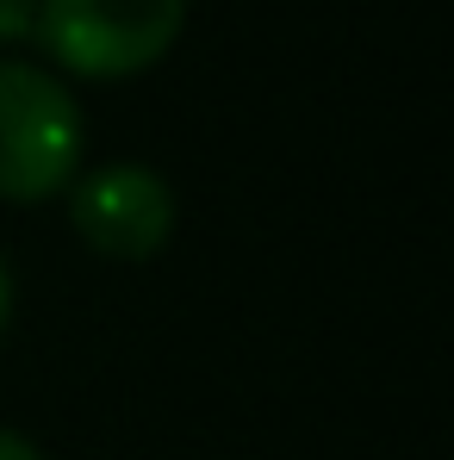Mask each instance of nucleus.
<instances>
[{
    "label": "nucleus",
    "instance_id": "f257e3e1",
    "mask_svg": "<svg viewBox=\"0 0 454 460\" xmlns=\"http://www.w3.org/2000/svg\"><path fill=\"white\" fill-rule=\"evenodd\" d=\"M81 106L57 69L0 57V199L44 206L81 168Z\"/></svg>",
    "mask_w": 454,
    "mask_h": 460
},
{
    "label": "nucleus",
    "instance_id": "f03ea898",
    "mask_svg": "<svg viewBox=\"0 0 454 460\" xmlns=\"http://www.w3.org/2000/svg\"><path fill=\"white\" fill-rule=\"evenodd\" d=\"M187 25V0H38L44 57L81 81H131L156 69Z\"/></svg>",
    "mask_w": 454,
    "mask_h": 460
},
{
    "label": "nucleus",
    "instance_id": "7ed1b4c3",
    "mask_svg": "<svg viewBox=\"0 0 454 460\" xmlns=\"http://www.w3.org/2000/svg\"><path fill=\"white\" fill-rule=\"evenodd\" d=\"M69 225L106 261H156L174 236V187L144 162H106L69 187Z\"/></svg>",
    "mask_w": 454,
    "mask_h": 460
},
{
    "label": "nucleus",
    "instance_id": "20e7f679",
    "mask_svg": "<svg viewBox=\"0 0 454 460\" xmlns=\"http://www.w3.org/2000/svg\"><path fill=\"white\" fill-rule=\"evenodd\" d=\"M0 460H44V455H38V442H31V436L0 429Z\"/></svg>",
    "mask_w": 454,
    "mask_h": 460
},
{
    "label": "nucleus",
    "instance_id": "39448f33",
    "mask_svg": "<svg viewBox=\"0 0 454 460\" xmlns=\"http://www.w3.org/2000/svg\"><path fill=\"white\" fill-rule=\"evenodd\" d=\"M13 323V268H6V255H0V330Z\"/></svg>",
    "mask_w": 454,
    "mask_h": 460
}]
</instances>
